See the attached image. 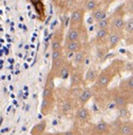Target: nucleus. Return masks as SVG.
Returning a JSON list of instances; mask_svg holds the SVG:
<instances>
[{"mask_svg": "<svg viewBox=\"0 0 133 135\" xmlns=\"http://www.w3.org/2000/svg\"><path fill=\"white\" fill-rule=\"evenodd\" d=\"M124 37V32H111L109 33V36H108V41H107V47L109 50L115 49L119 43L123 41Z\"/></svg>", "mask_w": 133, "mask_h": 135, "instance_id": "16", "label": "nucleus"}, {"mask_svg": "<svg viewBox=\"0 0 133 135\" xmlns=\"http://www.w3.org/2000/svg\"><path fill=\"white\" fill-rule=\"evenodd\" d=\"M132 69H133L132 62H125V64H124V70H126L127 73H132Z\"/></svg>", "mask_w": 133, "mask_h": 135, "instance_id": "29", "label": "nucleus"}, {"mask_svg": "<svg viewBox=\"0 0 133 135\" xmlns=\"http://www.w3.org/2000/svg\"><path fill=\"white\" fill-rule=\"evenodd\" d=\"M130 135H133V134H130Z\"/></svg>", "mask_w": 133, "mask_h": 135, "instance_id": "34", "label": "nucleus"}, {"mask_svg": "<svg viewBox=\"0 0 133 135\" xmlns=\"http://www.w3.org/2000/svg\"><path fill=\"white\" fill-rule=\"evenodd\" d=\"M63 135H80V131L74 126L72 129L68 130V131H65L63 132Z\"/></svg>", "mask_w": 133, "mask_h": 135, "instance_id": "28", "label": "nucleus"}, {"mask_svg": "<svg viewBox=\"0 0 133 135\" xmlns=\"http://www.w3.org/2000/svg\"><path fill=\"white\" fill-rule=\"evenodd\" d=\"M103 4L102 0H82L81 2V8L85 10V12H92L94 10H96L97 8H99Z\"/></svg>", "mask_w": 133, "mask_h": 135, "instance_id": "21", "label": "nucleus"}, {"mask_svg": "<svg viewBox=\"0 0 133 135\" xmlns=\"http://www.w3.org/2000/svg\"><path fill=\"white\" fill-rule=\"evenodd\" d=\"M124 7H125L126 14L132 16V13H133V0H127L126 2H124Z\"/></svg>", "mask_w": 133, "mask_h": 135, "instance_id": "27", "label": "nucleus"}, {"mask_svg": "<svg viewBox=\"0 0 133 135\" xmlns=\"http://www.w3.org/2000/svg\"><path fill=\"white\" fill-rule=\"evenodd\" d=\"M110 30L109 29H96L95 35L92 40V44L96 47L107 46V41L109 36Z\"/></svg>", "mask_w": 133, "mask_h": 135, "instance_id": "13", "label": "nucleus"}, {"mask_svg": "<svg viewBox=\"0 0 133 135\" xmlns=\"http://www.w3.org/2000/svg\"><path fill=\"white\" fill-rule=\"evenodd\" d=\"M99 71L101 69L98 68V66L93 64V65H90L88 68L85 70L84 73V83H85V86L86 85H92L94 84V82L96 81L98 75H99Z\"/></svg>", "mask_w": 133, "mask_h": 135, "instance_id": "11", "label": "nucleus"}, {"mask_svg": "<svg viewBox=\"0 0 133 135\" xmlns=\"http://www.w3.org/2000/svg\"><path fill=\"white\" fill-rule=\"evenodd\" d=\"M124 64L125 62L123 60H114L107 67L99 71L96 81L91 86L93 93L107 89L111 82L124 71Z\"/></svg>", "mask_w": 133, "mask_h": 135, "instance_id": "1", "label": "nucleus"}, {"mask_svg": "<svg viewBox=\"0 0 133 135\" xmlns=\"http://www.w3.org/2000/svg\"><path fill=\"white\" fill-rule=\"evenodd\" d=\"M109 28H110V17L109 16L95 22V30L96 29H109Z\"/></svg>", "mask_w": 133, "mask_h": 135, "instance_id": "25", "label": "nucleus"}, {"mask_svg": "<svg viewBox=\"0 0 133 135\" xmlns=\"http://www.w3.org/2000/svg\"><path fill=\"white\" fill-rule=\"evenodd\" d=\"M92 98H93V90L91 87H80L76 96L78 107H86V104Z\"/></svg>", "mask_w": 133, "mask_h": 135, "instance_id": "12", "label": "nucleus"}, {"mask_svg": "<svg viewBox=\"0 0 133 135\" xmlns=\"http://www.w3.org/2000/svg\"><path fill=\"white\" fill-rule=\"evenodd\" d=\"M63 41H64V27L63 26H59V28H57L52 34V37H51V49L52 50H56V49L62 48Z\"/></svg>", "mask_w": 133, "mask_h": 135, "instance_id": "10", "label": "nucleus"}, {"mask_svg": "<svg viewBox=\"0 0 133 135\" xmlns=\"http://www.w3.org/2000/svg\"><path fill=\"white\" fill-rule=\"evenodd\" d=\"M121 120L120 119H115L113 122L109 123V128H110V135H118L119 132V127H120Z\"/></svg>", "mask_w": 133, "mask_h": 135, "instance_id": "24", "label": "nucleus"}, {"mask_svg": "<svg viewBox=\"0 0 133 135\" xmlns=\"http://www.w3.org/2000/svg\"><path fill=\"white\" fill-rule=\"evenodd\" d=\"M108 10H109V7H108V6L102 4L99 8H97L96 10L92 11V12H91V17H92L93 21L97 22V21H99V20L106 18V17L108 16Z\"/></svg>", "mask_w": 133, "mask_h": 135, "instance_id": "20", "label": "nucleus"}, {"mask_svg": "<svg viewBox=\"0 0 133 135\" xmlns=\"http://www.w3.org/2000/svg\"><path fill=\"white\" fill-rule=\"evenodd\" d=\"M87 43V42H86ZM86 43L79 42V41H70V42H63L62 48L64 53H75L78 50H80Z\"/></svg>", "mask_w": 133, "mask_h": 135, "instance_id": "18", "label": "nucleus"}, {"mask_svg": "<svg viewBox=\"0 0 133 135\" xmlns=\"http://www.w3.org/2000/svg\"><path fill=\"white\" fill-rule=\"evenodd\" d=\"M114 1H116V0H102L103 4H105V6H108V7H110V4H112Z\"/></svg>", "mask_w": 133, "mask_h": 135, "instance_id": "31", "label": "nucleus"}, {"mask_svg": "<svg viewBox=\"0 0 133 135\" xmlns=\"http://www.w3.org/2000/svg\"><path fill=\"white\" fill-rule=\"evenodd\" d=\"M52 1V4L57 9V10H60V7H61V0H51Z\"/></svg>", "mask_w": 133, "mask_h": 135, "instance_id": "30", "label": "nucleus"}, {"mask_svg": "<svg viewBox=\"0 0 133 135\" xmlns=\"http://www.w3.org/2000/svg\"><path fill=\"white\" fill-rule=\"evenodd\" d=\"M117 89L124 94L133 95V76L130 75L129 77L123 79L117 87Z\"/></svg>", "mask_w": 133, "mask_h": 135, "instance_id": "17", "label": "nucleus"}, {"mask_svg": "<svg viewBox=\"0 0 133 135\" xmlns=\"http://www.w3.org/2000/svg\"><path fill=\"white\" fill-rule=\"evenodd\" d=\"M72 63L66 60L63 65L60 67V68L53 75L54 78H58V79H68L69 76H70V73H71V69H72Z\"/></svg>", "mask_w": 133, "mask_h": 135, "instance_id": "19", "label": "nucleus"}, {"mask_svg": "<svg viewBox=\"0 0 133 135\" xmlns=\"http://www.w3.org/2000/svg\"><path fill=\"white\" fill-rule=\"evenodd\" d=\"M89 135H110L109 122L107 121H99L95 124H92Z\"/></svg>", "mask_w": 133, "mask_h": 135, "instance_id": "14", "label": "nucleus"}, {"mask_svg": "<svg viewBox=\"0 0 133 135\" xmlns=\"http://www.w3.org/2000/svg\"><path fill=\"white\" fill-rule=\"evenodd\" d=\"M89 53H90V43L87 42L80 50H78L77 52L74 53L73 61L71 62L72 65L73 66H78V67H84L85 64H86V61L89 56Z\"/></svg>", "mask_w": 133, "mask_h": 135, "instance_id": "8", "label": "nucleus"}, {"mask_svg": "<svg viewBox=\"0 0 133 135\" xmlns=\"http://www.w3.org/2000/svg\"><path fill=\"white\" fill-rule=\"evenodd\" d=\"M43 135H53V134H52V133H45Z\"/></svg>", "mask_w": 133, "mask_h": 135, "instance_id": "33", "label": "nucleus"}, {"mask_svg": "<svg viewBox=\"0 0 133 135\" xmlns=\"http://www.w3.org/2000/svg\"><path fill=\"white\" fill-rule=\"evenodd\" d=\"M70 41H79L82 43L89 42V32L85 25L77 26V27H69L68 31L64 34L63 42H70Z\"/></svg>", "mask_w": 133, "mask_h": 135, "instance_id": "4", "label": "nucleus"}, {"mask_svg": "<svg viewBox=\"0 0 133 135\" xmlns=\"http://www.w3.org/2000/svg\"><path fill=\"white\" fill-rule=\"evenodd\" d=\"M133 134V121L131 119L121 120L118 135H130Z\"/></svg>", "mask_w": 133, "mask_h": 135, "instance_id": "22", "label": "nucleus"}, {"mask_svg": "<svg viewBox=\"0 0 133 135\" xmlns=\"http://www.w3.org/2000/svg\"><path fill=\"white\" fill-rule=\"evenodd\" d=\"M53 135H63V132H57V133H55Z\"/></svg>", "mask_w": 133, "mask_h": 135, "instance_id": "32", "label": "nucleus"}, {"mask_svg": "<svg viewBox=\"0 0 133 135\" xmlns=\"http://www.w3.org/2000/svg\"><path fill=\"white\" fill-rule=\"evenodd\" d=\"M111 96V103L114 105L116 110H120L124 108H128L129 104L132 103L133 101V95H128L119 91L117 88L110 90Z\"/></svg>", "mask_w": 133, "mask_h": 135, "instance_id": "5", "label": "nucleus"}, {"mask_svg": "<svg viewBox=\"0 0 133 135\" xmlns=\"http://www.w3.org/2000/svg\"><path fill=\"white\" fill-rule=\"evenodd\" d=\"M123 40L126 42V45H132L133 43V17L130 16L126 19L124 27V37Z\"/></svg>", "mask_w": 133, "mask_h": 135, "instance_id": "15", "label": "nucleus"}, {"mask_svg": "<svg viewBox=\"0 0 133 135\" xmlns=\"http://www.w3.org/2000/svg\"><path fill=\"white\" fill-rule=\"evenodd\" d=\"M84 73H85V66H72V69L70 73V86L71 88H80L85 86L84 83Z\"/></svg>", "mask_w": 133, "mask_h": 135, "instance_id": "7", "label": "nucleus"}, {"mask_svg": "<svg viewBox=\"0 0 133 135\" xmlns=\"http://www.w3.org/2000/svg\"><path fill=\"white\" fill-rule=\"evenodd\" d=\"M126 11L124 3L119 4L113 13L109 16L110 17V28L109 30L111 32H124V27L126 22Z\"/></svg>", "mask_w": 133, "mask_h": 135, "instance_id": "3", "label": "nucleus"}, {"mask_svg": "<svg viewBox=\"0 0 133 135\" xmlns=\"http://www.w3.org/2000/svg\"><path fill=\"white\" fill-rule=\"evenodd\" d=\"M54 108H55V78L52 75V73L49 71L42 90L40 112L43 116H48L54 111Z\"/></svg>", "mask_w": 133, "mask_h": 135, "instance_id": "2", "label": "nucleus"}, {"mask_svg": "<svg viewBox=\"0 0 133 135\" xmlns=\"http://www.w3.org/2000/svg\"><path fill=\"white\" fill-rule=\"evenodd\" d=\"M85 15H86L85 10L81 8L80 4H78L76 8H74L71 11V15L69 18V27H77L84 25Z\"/></svg>", "mask_w": 133, "mask_h": 135, "instance_id": "9", "label": "nucleus"}, {"mask_svg": "<svg viewBox=\"0 0 133 135\" xmlns=\"http://www.w3.org/2000/svg\"><path fill=\"white\" fill-rule=\"evenodd\" d=\"M47 126H48L47 120H41V121L37 122L36 124L33 126V128L31 130V135H43L46 133Z\"/></svg>", "mask_w": 133, "mask_h": 135, "instance_id": "23", "label": "nucleus"}, {"mask_svg": "<svg viewBox=\"0 0 133 135\" xmlns=\"http://www.w3.org/2000/svg\"><path fill=\"white\" fill-rule=\"evenodd\" d=\"M92 114L86 107H78L74 112V126L80 131L82 128L91 123Z\"/></svg>", "mask_w": 133, "mask_h": 135, "instance_id": "6", "label": "nucleus"}, {"mask_svg": "<svg viewBox=\"0 0 133 135\" xmlns=\"http://www.w3.org/2000/svg\"><path fill=\"white\" fill-rule=\"evenodd\" d=\"M117 111H118V119H120V120L130 119L131 113L129 112L128 108H124V109H120V110H117Z\"/></svg>", "mask_w": 133, "mask_h": 135, "instance_id": "26", "label": "nucleus"}]
</instances>
